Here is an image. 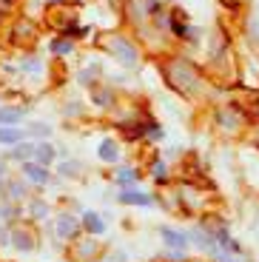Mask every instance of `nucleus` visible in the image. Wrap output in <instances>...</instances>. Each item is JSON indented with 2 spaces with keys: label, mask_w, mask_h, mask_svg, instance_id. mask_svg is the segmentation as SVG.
Segmentation results:
<instances>
[{
  "label": "nucleus",
  "mask_w": 259,
  "mask_h": 262,
  "mask_svg": "<svg viewBox=\"0 0 259 262\" xmlns=\"http://www.w3.org/2000/svg\"><path fill=\"white\" fill-rule=\"evenodd\" d=\"M12 157L26 160V163H29V157H34V145H29V143H17V148L12 151Z\"/></svg>",
  "instance_id": "4468645a"
},
{
  "label": "nucleus",
  "mask_w": 259,
  "mask_h": 262,
  "mask_svg": "<svg viewBox=\"0 0 259 262\" xmlns=\"http://www.w3.org/2000/svg\"><path fill=\"white\" fill-rule=\"evenodd\" d=\"M54 52H57V54L72 52V43H69V40H57V43H54Z\"/></svg>",
  "instance_id": "a211bd4d"
},
{
  "label": "nucleus",
  "mask_w": 259,
  "mask_h": 262,
  "mask_svg": "<svg viewBox=\"0 0 259 262\" xmlns=\"http://www.w3.org/2000/svg\"><path fill=\"white\" fill-rule=\"evenodd\" d=\"M0 143L3 145H17L20 143V131L14 125H0Z\"/></svg>",
  "instance_id": "9b49d317"
},
{
  "label": "nucleus",
  "mask_w": 259,
  "mask_h": 262,
  "mask_svg": "<svg viewBox=\"0 0 259 262\" xmlns=\"http://www.w3.org/2000/svg\"><path fill=\"white\" fill-rule=\"evenodd\" d=\"M23 174H26V180H32V183H37V185L49 183V171L40 163H23Z\"/></svg>",
  "instance_id": "7ed1b4c3"
},
{
  "label": "nucleus",
  "mask_w": 259,
  "mask_h": 262,
  "mask_svg": "<svg viewBox=\"0 0 259 262\" xmlns=\"http://www.w3.org/2000/svg\"><path fill=\"white\" fill-rule=\"evenodd\" d=\"M120 200L128 205H151V196L145 194V191H134V188H125L123 194H120Z\"/></svg>",
  "instance_id": "39448f33"
},
{
  "label": "nucleus",
  "mask_w": 259,
  "mask_h": 262,
  "mask_svg": "<svg viewBox=\"0 0 259 262\" xmlns=\"http://www.w3.org/2000/svg\"><path fill=\"white\" fill-rule=\"evenodd\" d=\"M54 160V148L49 143H40V145H34V163H40V165H49Z\"/></svg>",
  "instance_id": "1a4fd4ad"
},
{
  "label": "nucleus",
  "mask_w": 259,
  "mask_h": 262,
  "mask_svg": "<svg viewBox=\"0 0 259 262\" xmlns=\"http://www.w3.org/2000/svg\"><path fill=\"white\" fill-rule=\"evenodd\" d=\"M20 123V108H0V125Z\"/></svg>",
  "instance_id": "ddd939ff"
},
{
  "label": "nucleus",
  "mask_w": 259,
  "mask_h": 262,
  "mask_svg": "<svg viewBox=\"0 0 259 262\" xmlns=\"http://www.w3.org/2000/svg\"><path fill=\"white\" fill-rule=\"evenodd\" d=\"M191 236H194V243L200 245L202 251H208V254H217V243L211 239V234H208V231H200V228H197Z\"/></svg>",
  "instance_id": "6e6552de"
},
{
  "label": "nucleus",
  "mask_w": 259,
  "mask_h": 262,
  "mask_svg": "<svg viewBox=\"0 0 259 262\" xmlns=\"http://www.w3.org/2000/svg\"><path fill=\"white\" fill-rule=\"evenodd\" d=\"M83 225H85V231H91V234H103V220H100L97 214H94V211H89V214L83 216Z\"/></svg>",
  "instance_id": "f8f14e48"
},
{
  "label": "nucleus",
  "mask_w": 259,
  "mask_h": 262,
  "mask_svg": "<svg viewBox=\"0 0 259 262\" xmlns=\"http://www.w3.org/2000/svg\"><path fill=\"white\" fill-rule=\"evenodd\" d=\"M111 52L120 57V63H123V66H134V63H137V49L131 46V43H125L123 37H114V40H111Z\"/></svg>",
  "instance_id": "f03ea898"
},
{
  "label": "nucleus",
  "mask_w": 259,
  "mask_h": 262,
  "mask_svg": "<svg viewBox=\"0 0 259 262\" xmlns=\"http://www.w3.org/2000/svg\"><path fill=\"white\" fill-rule=\"evenodd\" d=\"M3 171H6V165H3V163H0V177H3Z\"/></svg>",
  "instance_id": "4be33fe9"
},
{
  "label": "nucleus",
  "mask_w": 259,
  "mask_h": 262,
  "mask_svg": "<svg viewBox=\"0 0 259 262\" xmlns=\"http://www.w3.org/2000/svg\"><path fill=\"white\" fill-rule=\"evenodd\" d=\"M34 134H43V137H46V134H49V131H52V128H49V125H34Z\"/></svg>",
  "instance_id": "412c9836"
},
{
  "label": "nucleus",
  "mask_w": 259,
  "mask_h": 262,
  "mask_svg": "<svg viewBox=\"0 0 259 262\" xmlns=\"http://www.w3.org/2000/svg\"><path fill=\"white\" fill-rule=\"evenodd\" d=\"M60 171H63V174H72V177H74V174L80 171V165H77V163H63V165H60Z\"/></svg>",
  "instance_id": "6ab92c4d"
},
{
  "label": "nucleus",
  "mask_w": 259,
  "mask_h": 262,
  "mask_svg": "<svg viewBox=\"0 0 259 262\" xmlns=\"http://www.w3.org/2000/svg\"><path fill=\"white\" fill-rule=\"evenodd\" d=\"M12 243H14V248L17 251H32L34 248V243H32V234L29 231H12Z\"/></svg>",
  "instance_id": "0eeeda50"
},
{
  "label": "nucleus",
  "mask_w": 259,
  "mask_h": 262,
  "mask_svg": "<svg viewBox=\"0 0 259 262\" xmlns=\"http://www.w3.org/2000/svg\"><path fill=\"white\" fill-rule=\"evenodd\" d=\"M165 77H168V83L174 85V89H180V92H194L197 83H200L197 69L191 63H185V60H180V57L165 63Z\"/></svg>",
  "instance_id": "f257e3e1"
},
{
  "label": "nucleus",
  "mask_w": 259,
  "mask_h": 262,
  "mask_svg": "<svg viewBox=\"0 0 259 262\" xmlns=\"http://www.w3.org/2000/svg\"><path fill=\"white\" fill-rule=\"evenodd\" d=\"M117 157H120L117 143H111V140H103V143H100V160H105V163H117Z\"/></svg>",
  "instance_id": "9d476101"
},
{
  "label": "nucleus",
  "mask_w": 259,
  "mask_h": 262,
  "mask_svg": "<svg viewBox=\"0 0 259 262\" xmlns=\"http://www.w3.org/2000/svg\"><path fill=\"white\" fill-rule=\"evenodd\" d=\"M117 180H120V183H131V180H137V171H131V168H120V171H117Z\"/></svg>",
  "instance_id": "dca6fc26"
},
{
  "label": "nucleus",
  "mask_w": 259,
  "mask_h": 262,
  "mask_svg": "<svg viewBox=\"0 0 259 262\" xmlns=\"http://www.w3.org/2000/svg\"><path fill=\"white\" fill-rule=\"evenodd\" d=\"M57 234L60 236H69V239H72L74 234H77V220H74L72 214H63L57 220Z\"/></svg>",
  "instance_id": "423d86ee"
},
{
  "label": "nucleus",
  "mask_w": 259,
  "mask_h": 262,
  "mask_svg": "<svg viewBox=\"0 0 259 262\" xmlns=\"http://www.w3.org/2000/svg\"><path fill=\"white\" fill-rule=\"evenodd\" d=\"M160 236L165 239V245H171V248H177V251H182V248L188 245L185 234H180V231L168 228V225H162V228H160Z\"/></svg>",
  "instance_id": "20e7f679"
},
{
  "label": "nucleus",
  "mask_w": 259,
  "mask_h": 262,
  "mask_svg": "<svg viewBox=\"0 0 259 262\" xmlns=\"http://www.w3.org/2000/svg\"><path fill=\"white\" fill-rule=\"evenodd\" d=\"M23 194H26V188H23L20 183H12V185H9V196H12V200H23Z\"/></svg>",
  "instance_id": "f3484780"
},
{
  "label": "nucleus",
  "mask_w": 259,
  "mask_h": 262,
  "mask_svg": "<svg viewBox=\"0 0 259 262\" xmlns=\"http://www.w3.org/2000/svg\"><path fill=\"white\" fill-rule=\"evenodd\" d=\"M97 243H89V245H80V251H74V259H83V256H94V254H97Z\"/></svg>",
  "instance_id": "2eb2a0df"
},
{
  "label": "nucleus",
  "mask_w": 259,
  "mask_h": 262,
  "mask_svg": "<svg viewBox=\"0 0 259 262\" xmlns=\"http://www.w3.org/2000/svg\"><path fill=\"white\" fill-rule=\"evenodd\" d=\"M154 177H160V180L165 177V165H162V163H157V165H154Z\"/></svg>",
  "instance_id": "aec40b11"
},
{
  "label": "nucleus",
  "mask_w": 259,
  "mask_h": 262,
  "mask_svg": "<svg viewBox=\"0 0 259 262\" xmlns=\"http://www.w3.org/2000/svg\"><path fill=\"white\" fill-rule=\"evenodd\" d=\"M228 3H236V0H228Z\"/></svg>",
  "instance_id": "5701e85b"
}]
</instances>
